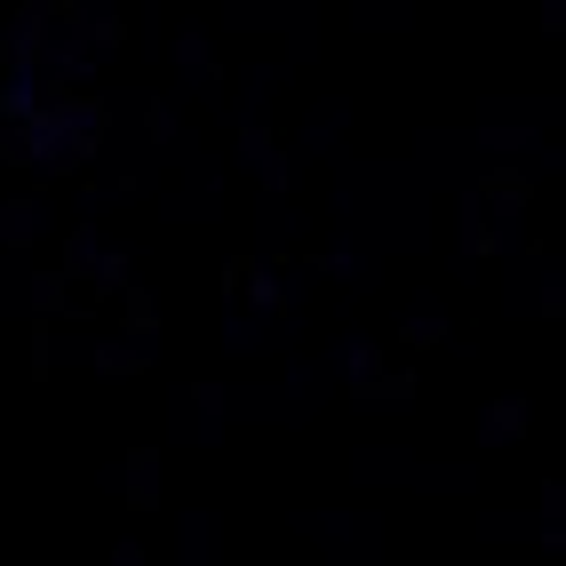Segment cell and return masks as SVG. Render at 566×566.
<instances>
[]
</instances>
